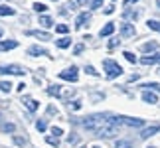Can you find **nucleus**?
Listing matches in <instances>:
<instances>
[{
	"label": "nucleus",
	"instance_id": "nucleus-1",
	"mask_svg": "<svg viewBox=\"0 0 160 148\" xmlns=\"http://www.w3.org/2000/svg\"><path fill=\"white\" fill-rule=\"evenodd\" d=\"M83 126L87 131L95 132L97 136L111 138L115 134H119L121 126V116H111V115H91L83 121Z\"/></svg>",
	"mask_w": 160,
	"mask_h": 148
},
{
	"label": "nucleus",
	"instance_id": "nucleus-2",
	"mask_svg": "<svg viewBox=\"0 0 160 148\" xmlns=\"http://www.w3.org/2000/svg\"><path fill=\"white\" fill-rule=\"evenodd\" d=\"M103 69H105V73H107L109 79L119 77L121 73H122V67L117 63V61H113V59H105V61H103Z\"/></svg>",
	"mask_w": 160,
	"mask_h": 148
},
{
	"label": "nucleus",
	"instance_id": "nucleus-3",
	"mask_svg": "<svg viewBox=\"0 0 160 148\" xmlns=\"http://www.w3.org/2000/svg\"><path fill=\"white\" fill-rule=\"evenodd\" d=\"M77 77H79L77 67H69V69L59 71V79H65V81H77Z\"/></svg>",
	"mask_w": 160,
	"mask_h": 148
},
{
	"label": "nucleus",
	"instance_id": "nucleus-4",
	"mask_svg": "<svg viewBox=\"0 0 160 148\" xmlns=\"http://www.w3.org/2000/svg\"><path fill=\"white\" fill-rule=\"evenodd\" d=\"M0 73L2 75H22L24 73V67H20V65H2L0 67Z\"/></svg>",
	"mask_w": 160,
	"mask_h": 148
},
{
	"label": "nucleus",
	"instance_id": "nucleus-5",
	"mask_svg": "<svg viewBox=\"0 0 160 148\" xmlns=\"http://www.w3.org/2000/svg\"><path fill=\"white\" fill-rule=\"evenodd\" d=\"M121 125H127V126H142L144 121L142 119H132V116H121Z\"/></svg>",
	"mask_w": 160,
	"mask_h": 148
},
{
	"label": "nucleus",
	"instance_id": "nucleus-6",
	"mask_svg": "<svg viewBox=\"0 0 160 148\" xmlns=\"http://www.w3.org/2000/svg\"><path fill=\"white\" fill-rule=\"evenodd\" d=\"M121 36L122 38H131V36H134V26L132 24H122L121 26Z\"/></svg>",
	"mask_w": 160,
	"mask_h": 148
},
{
	"label": "nucleus",
	"instance_id": "nucleus-7",
	"mask_svg": "<svg viewBox=\"0 0 160 148\" xmlns=\"http://www.w3.org/2000/svg\"><path fill=\"white\" fill-rule=\"evenodd\" d=\"M160 131V126L158 125H152V126H148V128H144L142 132H140V138H150L152 134H156Z\"/></svg>",
	"mask_w": 160,
	"mask_h": 148
},
{
	"label": "nucleus",
	"instance_id": "nucleus-8",
	"mask_svg": "<svg viewBox=\"0 0 160 148\" xmlns=\"http://www.w3.org/2000/svg\"><path fill=\"white\" fill-rule=\"evenodd\" d=\"M28 34L34 36V38H38V40H42V42H50L52 40V36L48 32H40V30H34V32H28Z\"/></svg>",
	"mask_w": 160,
	"mask_h": 148
},
{
	"label": "nucleus",
	"instance_id": "nucleus-9",
	"mask_svg": "<svg viewBox=\"0 0 160 148\" xmlns=\"http://www.w3.org/2000/svg\"><path fill=\"white\" fill-rule=\"evenodd\" d=\"M142 101H144V103L154 105V103H158V97L152 93V91H144V93H142Z\"/></svg>",
	"mask_w": 160,
	"mask_h": 148
},
{
	"label": "nucleus",
	"instance_id": "nucleus-10",
	"mask_svg": "<svg viewBox=\"0 0 160 148\" xmlns=\"http://www.w3.org/2000/svg\"><path fill=\"white\" fill-rule=\"evenodd\" d=\"M87 20H89V14H87V12L79 14V16H77V20H75V28H77V30H81V28L85 26V22H87Z\"/></svg>",
	"mask_w": 160,
	"mask_h": 148
},
{
	"label": "nucleus",
	"instance_id": "nucleus-11",
	"mask_svg": "<svg viewBox=\"0 0 160 148\" xmlns=\"http://www.w3.org/2000/svg\"><path fill=\"white\" fill-rule=\"evenodd\" d=\"M113 32H115V24H113V22H109L107 26H103V28H101L99 36H101V38H105V36H111Z\"/></svg>",
	"mask_w": 160,
	"mask_h": 148
},
{
	"label": "nucleus",
	"instance_id": "nucleus-12",
	"mask_svg": "<svg viewBox=\"0 0 160 148\" xmlns=\"http://www.w3.org/2000/svg\"><path fill=\"white\" fill-rule=\"evenodd\" d=\"M22 103L26 105V107H28L30 111H32V113H34V111H38V103H36L32 97H24V99H22Z\"/></svg>",
	"mask_w": 160,
	"mask_h": 148
},
{
	"label": "nucleus",
	"instance_id": "nucleus-13",
	"mask_svg": "<svg viewBox=\"0 0 160 148\" xmlns=\"http://www.w3.org/2000/svg\"><path fill=\"white\" fill-rule=\"evenodd\" d=\"M28 53L30 55H48V49L40 47V46H32V47L28 49Z\"/></svg>",
	"mask_w": 160,
	"mask_h": 148
},
{
	"label": "nucleus",
	"instance_id": "nucleus-14",
	"mask_svg": "<svg viewBox=\"0 0 160 148\" xmlns=\"http://www.w3.org/2000/svg\"><path fill=\"white\" fill-rule=\"evenodd\" d=\"M18 47V42L10 40V42H0V52H6V49H14Z\"/></svg>",
	"mask_w": 160,
	"mask_h": 148
},
{
	"label": "nucleus",
	"instance_id": "nucleus-15",
	"mask_svg": "<svg viewBox=\"0 0 160 148\" xmlns=\"http://www.w3.org/2000/svg\"><path fill=\"white\" fill-rule=\"evenodd\" d=\"M140 63H142V65H152V63H158V55H144V57L140 59Z\"/></svg>",
	"mask_w": 160,
	"mask_h": 148
},
{
	"label": "nucleus",
	"instance_id": "nucleus-16",
	"mask_svg": "<svg viewBox=\"0 0 160 148\" xmlns=\"http://www.w3.org/2000/svg\"><path fill=\"white\" fill-rule=\"evenodd\" d=\"M48 93H50V95H55V97H63L61 85H52V87H48Z\"/></svg>",
	"mask_w": 160,
	"mask_h": 148
},
{
	"label": "nucleus",
	"instance_id": "nucleus-17",
	"mask_svg": "<svg viewBox=\"0 0 160 148\" xmlns=\"http://www.w3.org/2000/svg\"><path fill=\"white\" fill-rule=\"evenodd\" d=\"M16 10L10 8V6H0V16H14Z\"/></svg>",
	"mask_w": 160,
	"mask_h": 148
},
{
	"label": "nucleus",
	"instance_id": "nucleus-18",
	"mask_svg": "<svg viewBox=\"0 0 160 148\" xmlns=\"http://www.w3.org/2000/svg\"><path fill=\"white\" fill-rule=\"evenodd\" d=\"M144 91H160V83H144V85H140Z\"/></svg>",
	"mask_w": 160,
	"mask_h": 148
},
{
	"label": "nucleus",
	"instance_id": "nucleus-19",
	"mask_svg": "<svg viewBox=\"0 0 160 148\" xmlns=\"http://www.w3.org/2000/svg\"><path fill=\"white\" fill-rule=\"evenodd\" d=\"M154 49H158L156 42H146V44L142 46V52H154Z\"/></svg>",
	"mask_w": 160,
	"mask_h": 148
},
{
	"label": "nucleus",
	"instance_id": "nucleus-20",
	"mask_svg": "<svg viewBox=\"0 0 160 148\" xmlns=\"http://www.w3.org/2000/svg\"><path fill=\"white\" fill-rule=\"evenodd\" d=\"M55 44H58V47H61V49H63V47H69L71 46V38H61V40L55 42Z\"/></svg>",
	"mask_w": 160,
	"mask_h": 148
},
{
	"label": "nucleus",
	"instance_id": "nucleus-21",
	"mask_svg": "<svg viewBox=\"0 0 160 148\" xmlns=\"http://www.w3.org/2000/svg\"><path fill=\"white\" fill-rule=\"evenodd\" d=\"M40 24H42L44 28H50V26H53V22H52V18H50V16H42V18H40Z\"/></svg>",
	"mask_w": 160,
	"mask_h": 148
},
{
	"label": "nucleus",
	"instance_id": "nucleus-22",
	"mask_svg": "<svg viewBox=\"0 0 160 148\" xmlns=\"http://www.w3.org/2000/svg\"><path fill=\"white\" fill-rule=\"evenodd\" d=\"M0 131H2V132H14V131H16V126L12 125V122H6V125L0 126Z\"/></svg>",
	"mask_w": 160,
	"mask_h": 148
},
{
	"label": "nucleus",
	"instance_id": "nucleus-23",
	"mask_svg": "<svg viewBox=\"0 0 160 148\" xmlns=\"http://www.w3.org/2000/svg\"><path fill=\"white\" fill-rule=\"evenodd\" d=\"M12 89V83L10 81H0V91H4V93H8Z\"/></svg>",
	"mask_w": 160,
	"mask_h": 148
},
{
	"label": "nucleus",
	"instance_id": "nucleus-24",
	"mask_svg": "<svg viewBox=\"0 0 160 148\" xmlns=\"http://www.w3.org/2000/svg\"><path fill=\"white\" fill-rule=\"evenodd\" d=\"M46 142L52 146H59V138L58 136H46Z\"/></svg>",
	"mask_w": 160,
	"mask_h": 148
},
{
	"label": "nucleus",
	"instance_id": "nucleus-25",
	"mask_svg": "<svg viewBox=\"0 0 160 148\" xmlns=\"http://www.w3.org/2000/svg\"><path fill=\"white\" fill-rule=\"evenodd\" d=\"M148 28H150V30H156V32H160V22H158V20H148Z\"/></svg>",
	"mask_w": 160,
	"mask_h": 148
},
{
	"label": "nucleus",
	"instance_id": "nucleus-26",
	"mask_svg": "<svg viewBox=\"0 0 160 148\" xmlns=\"http://www.w3.org/2000/svg\"><path fill=\"white\" fill-rule=\"evenodd\" d=\"M125 18H131V20H137V18H138V12H132V10H125Z\"/></svg>",
	"mask_w": 160,
	"mask_h": 148
},
{
	"label": "nucleus",
	"instance_id": "nucleus-27",
	"mask_svg": "<svg viewBox=\"0 0 160 148\" xmlns=\"http://www.w3.org/2000/svg\"><path fill=\"white\" fill-rule=\"evenodd\" d=\"M34 10H36V12H46V10H48V6H46V4H42V2H36V4H34Z\"/></svg>",
	"mask_w": 160,
	"mask_h": 148
},
{
	"label": "nucleus",
	"instance_id": "nucleus-28",
	"mask_svg": "<svg viewBox=\"0 0 160 148\" xmlns=\"http://www.w3.org/2000/svg\"><path fill=\"white\" fill-rule=\"evenodd\" d=\"M55 32H59V34H67V32H69V28H67L65 24H59V26H55Z\"/></svg>",
	"mask_w": 160,
	"mask_h": 148
},
{
	"label": "nucleus",
	"instance_id": "nucleus-29",
	"mask_svg": "<svg viewBox=\"0 0 160 148\" xmlns=\"http://www.w3.org/2000/svg\"><path fill=\"white\" fill-rule=\"evenodd\" d=\"M36 128H38L40 132H44L46 128H48V125H46V121H38V122H36Z\"/></svg>",
	"mask_w": 160,
	"mask_h": 148
},
{
	"label": "nucleus",
	"instance_id": "nucleus-30",
	"mask_svg": "<svg viewBox=\"0 0 160 148\" xmlns=\"http://www.w3.org/2000/svg\"><path fill=\"white\" fill-rule=\"evenodd\" d=\"M117 148H132V144L127 142V140H119V142H117Z\"/></svg>",
	"mask_w": 160,
	"mask_h": 148
},
{
	"label": "nucleus",
	"instance_id": "nucleus-31",
	"mask_svg": "<svg viewBox=\"0 0 160 148\" xmlns=\"http://www.w3.org/2000/svg\"><path fill=\"white\" fill-rule=\"evenodd\" d=\"M122 55H125V57H127V61H131V63H137V57H134V55H132L131 52H125Z\"/></svg>",
	"mask_w": 160,
	"mask_h": 148
},
{
	"label": "nucleus",
	"instance_id": "nucleus-32",
	"mask_svg": "<svg viewBox=\"0 0 160 148\" xmlns=\"http://www.w3.org/2000/svg\"><path fill=\"white\" fill-rule=\"evenodd\" d=\"M101 4H103V0H91V8H93V10L101 8Z\"/></svg>",
	"mask_w": 160,
	"mask_h": 148
},
{
	"label": "nucleus",
	"instance_id": "nucleus-33",
	"mask_svg": "<svg viewBox=\"0 0 160 148\" xmlns=\"http://www.w3.org/2000/svg\"><path fill=\"white\" fill-rule=\"evenodd\" d=\"M14 142H16L18 146H24V144H26V138H22V136H14Z\"/></svg>",
	"mask_w": 160,
	"mask_h": 148
},
{
	"label": "nucleus",
	"instance_id": "nucleus-34",
	"mask_svg": "<svg viewBox=\"0 0 160 148\" xmlns=\"http://www.w3.org/2000/svg\"><path fill=\"white\" fill-rule=\"evenodd\" d=\"M85 71H87L89 75H99V71H95V67H91V65H87V67H85Z\"/></svg>",
	"mask_w": 160,
	"mask_h": 148
},
{
	"label": "nucleus",
	"instance_id": "nucleus-35",
	"mask_svg": "<svg viewBox=\"0 0 160 148\" xmlns=\"http://www.w3.org/2000/svg\"><path fill=\"white\" fill-rule=\"evenodd\" d=\"M52 132L55 134V136H59V134H63V131H61L59 126H53V128H52Z\"/></svg>",
	"mask_w": 160,
	"mask_h": 148
},
{
	"label": "nucleus",
	"instance_id": "nucleus-36",
	"mask_svg": "<svg viewBox=\"0 0 160 148\" xmlns=\"http://www.w3.org/2000/svg\"><path fill=\"white\" fill-rule=\"evenodd\" d=\"M83 52V44H79V46H75V49H73V53H75V55H79V53H81Z\"/></svg>",
	"mask_w": 160,
	"mask_h": 148
},
{
	"label": "nucleus",
	"instance_id": "nucleus-37",
	"mask_svg": "<svg viewBox=\"0 0 160 148\" xmlns=\"http://www.w3.org/2000/svg\"><path fill=\"white\" fill-rule=\"evenodd\" d=\"M67 142H69V144H75L77 142V136H75V134H73V136L69 134V136H67Z\"/></svg>",
	"mask_w": 160,
	"mask_h": 148
},
{
	"label": "nucleus",
	"instance_id": "nucleus-38",
	"mask_svg": "<svg viewBox=\"0 0 160 148\" xmlns=\"http://www.w3.org/2000/svg\"><path fill=\"white\" fill-rule=\"evenodd\" d=\"M117 44H119V40H117V38H113V40H111V42H109V47H111V49H113V47H115Z\"/></svg>",
	"mask_w": 160,
	"mask_h": 148
},
{
	"label": "nucleus",
	"instance_id": "nucleus-39",
	"mask_svg": "<svg viewBox=\"0 0 160 148\" xmlns=\"http://www.w3.org/2000/svg\"><path fill=\"white\" fill-rule=\"evenodd\" d=\"M71 107L77 111V109H81V103H79V101H73V105H71Z\"/></svg>",
	"mask_w": 160,
	"mask_h": 148
},
{
	"label": "nucleus",
	"instance_id": "nucleus-40",
	"mask_svg": "<svg viewBox=\"0 0 160 148\" xmlns=\"http://www.w3.org/2000/svg\"><path fill=\"white\" fill-rule=\"evenodd\" d=\"M115 12V6H109V8H105V14H113Z\"/></svg>",
	"mask_w": 160,
	"mask_h": 148
},
{
	"label": "nucleus",
	"instance_id": "nucleus-41",
	"mask_svg": "<svg viewBox=\"0 0 160 148\" xmlns=\"http://www.w3.org/2000/svg\"><path fill=\"white\" fill-rule=\"evenodd\" d=\"M48 113H50V115H58V109H53V107H50V109H48Z\"/></svg>",
	"mask_w": 160,
	"mask_h": 148
},
{
	"label": "nucleus",
	"instance_id": "nucleus-42",
	"mask_svg": "<svg viewBox=\"0 0 160 148\" xmlns=\"http://www.w3.org/2000/svg\"><path fill=\"white\" fill-rule=\"evenodd\" d=\"M75 4H79V6H85V4H87V0H75Z\"/></svg>",
	"mask_w": 160,
	"mask_h": 148
},
{
	"label": "nucleus",
	"instance_id": "nucleus-43",
	"mask_svg": "<svg viewBox=\"0 0 160 148\" xmlns=\"http://www.w3.org/2000/svg\"><path fill=\"white\" fill-rule=\"evenodd\" d=\"M132 2H138V0H125V6H128V4H132Z\"/></svg>",
	"mask_w": 160,
	"mask_h": 148
},
{
	"label": "nucleus",
	"instance_id": "nucleus-44",
	"mask_svg": "<svg viewBox=\"0 0 160 148\" xmlns=\"http://www.w3.org/2000/svg\"><path fill=\"white\" fill-rule=\"evenodd\" d=\"M156 6H158V8H160V0H156Z\"/></svg>",
	"mask_w": 160,
	"mask_h": 148
},
{
	"label": "nucleus",
	"instance_id": "nucleus-45",
	"mask_svg": "<svg viewBox=\"0 0 160 148\" xmlns=\"http://www.w3.org/2000/svg\"><path fill=\"white\" fill-rule=\"evenodd\" d=\"M0 38H2V28H0Z\"/></svg>",
	"mask_w": 160,
	"mask_h": 148
},
{
	"label": "nucleus",
	"instance_id": "nucleus-46",
	"mask_svg": "<svg viewBox=\"0 0 160 148\" xmlns=\"http://www.w3.org/2000/svg\"><path fill=\"white\" fill-rule=\"evenodd\" d=\"M146 148H156V146H146Z\"/></svg>",
	"mask_w": 160,
	"mask_h": 148
},
{
	"label": "nucleus",
	"instance_id": "nucleus-47",
	"mask_svg": "<svg viewBox=\"0 0 160 148\" xmlns=\"http://www.w3.org/2000/svg\"><path fill=\"white\" fill-rule=\"evenodd\" d=\"M158 63H160V53H158Z\"/></svg>",
	"mask_w": 160,
	"mask_h": 148
},
{
	"label": "nucleus",
	"instance_id": "nucleus-48",
	"mask_svg": "<svg viewBox=\"0 0 160 148\" xmlns=\"http://www.w3.org/2000/svg\"><path fill=\"white\" fill-rule=\"evenodd\" d=\"M93 148H101V146H93Z\"/></svg>",
	"mask_w": 160,
	"mask_h": 148
},
{
	"label": "nucleus",
	"instance_id": "nucleus-49",
	"mask_svg": "<svg viewBox=\"0 0 160 148\" xmlns=\"http://www.w3.org/2000/svg\"><path fill=\"white\" fill-rule=\"evenodd\" d=\"M55 2H58V0H55Z\"/></svg>",
	"mask_w": 160,
	"mask_h": 148
},
{
	"label": "nucleus",
	"instance_id": "nucleus-50",
	"mask_svg": "<svg viewBox=\"0 0 160 148\" xmlns=\"http://www.w3.org/2000/svg\"><path fill=\"white\" fill-rule=\"evenodd\" d=\"M113 2H115V0H113Z\"/></svg>",
	"mask_w": 160,
	"mask_h": 148
},
{
	"label": "nucleus",
	"instance_id": "nucleus-51",
	"mask_svg": "<svg viewBox=\"0 0 160 148\" xmlns=\"http://www.w3.org/2000/svg\"><path fill=\"white\" fill-rule=\"evenodd\" d=\"M83 148H85V146H83Z\"/></svg>",
	"mask_w": 160,
	"mask_h": 148
},
{
	"label": "nucleus",
	"instance_id": "nucleus-52",
	"mask_svg": "<svg viewBox=\"0 0 160 148\" xmlns=\"http://www.w3.org/2000/svg\"><path fill=\"white\" fill-rule=\"evenodd\" d=\"M158 73H160V71H158Z\"/></svg>",
	"mask_w": 160,
	"mask_h": 148
}]
</instances>
